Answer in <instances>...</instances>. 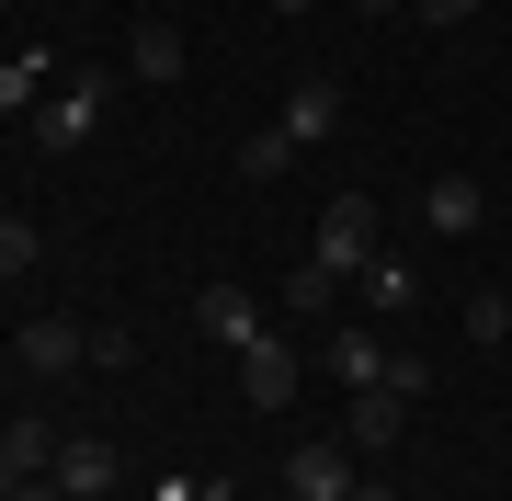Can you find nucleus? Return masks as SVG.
Returning a JSON list of instances; mask_svg holds the SVG:
<instances>
[{"mask_svg": "<svg viewBox=\"0 0 512 501\" xmlns=\"http://www.w3.org/2000/svg\"><path fill=\"white\" fill-rule=\"evenodd\" d=\"M103 103H114V80H103V69H80V80H57V92L35 103V149H46V160H69L80 137L103 126Z\"/></svg>", "mask_w": 512, "mask_h": 501, "instance_id": "1", "label": "nucleus"}, {"mask_svg": "<svg viewBox=\"0 0 512 501\" xmlns=\"http://www.w3.org/2000/svg\"><path fill=\"white\" fill-rule=\"evenodd\" d=\"M308 262H330V274H365V262H376V205H365V194H330Z\"/></svg>", "mask_w": 512, "mask_h": 501, "instance_id": "2", "label": "nucleus"}, {"mask_svg": "<svg viewBox=\"0 0 512 501\" xmlns=\"http://www.w3.org/2000/svg\"><path fill=\"white\" fill-rule=\"evenodd\" d=\"M239 399H251V410H285L296 399V342H274V331L239 342Z\"/></svg>", "mask_w": 512, "mask_h": 501, "instance_id": "3", "label": "nucleus"}, {"mask_svg": "<svg viewBox=\"0 0 512 501\" xmlns=\"http://www.w3.org/2000/svg\"><path fill=\"white\" fill-rule=\"evenodd\" d=\"M285 501H353V445H342V433L285 456Z\"/></svg>", "mask_w": 512, "mask_h": 501, "instance_id": "4", "label": "nucleus"}, {"mask_svg": "<svg viewBox=\"0 0 512 501\" xmlns=\"http://www.w3.org/2000/svg\"><path fill=\"white\" fill-rule=\"evenodd\" d=\"M69 501H114V445L103 433H57V467H46Z\"/></svg>", "mask_w": 512, "mask_h": 501, "instance_id": "5", "label": "nucleus"}, {"mask_svg": "<svg viewBox=\"0 0 512 501\" xmlns=\"http://www.w3.org/2000/svg\"><path fill=\"white\" fill-rule=\"evenodd\" d=\"M421 217H433V240H478V217H490V194H478L467 171H433V183H421Z\"/></svg>", "mask_w": 512, "mask_h": 501, "instance_id": "6", "label": "nucleus"}, {"mask_svg": "<svg viewBox=\"0 0 512 501\" xmlns=\"http://www.w3.org/2000/svg\"><path fill=\"white\" fill-rule=\"evenodd\" d=\"M23 376H80V365H92V331H69V319H23Z\"/></svg>", "mask_w": 512, "mask_h": 501, "instance_id": "7", "label": "nucleus"}, {"mask_svg": "<svg viewBox=\"0 0 512 501\" xmlns=\"http://www.w3.org/2000/svg\"><path fill=\"white\" fill-rule=\"evenodd\" d=\"M421 399H399V388H353V410H342V445L353 456H376V445H399V422H410Z\"/></svg>", "mask_w": 512, "mask_h": 501, "instance_id": "8", "label": "nucleus"}, {"mask_svg": "<svg viewBox=\"0 0 512 501\" xmlns=\"http://www.w3.org/2000/svg\"><path fill=\"white\" fill-rule=\"evenodd\" d=\"M46 467H57V433L46 422H0V501H12L23 479H46Z\"/></svg>", "mask_w": 512, "mask_h": 501, "instance_id": "9", "label": "nucleus"}, {"mask_svg": "<svg viewBox=\"0 0 512 501\" xmlns=\"http://www.w3.org/2000/svg\"><path fill=\"white\" fill-rule=\"evenodd\" d=\"M330 126H342V80H296V92H285V137H296V149H319Z\"/></svg>", "mask_w": 512, "mask_h": 501, "instance_id": "10", "label": "nucleus"}, {"mask_svg": "<svg viewBox=\"0 0 512 501\" xmlns=\"http://www.w3.org/2000/svg\"><path fill=\"white\" fill-rule=\"evenodd\" d=\"M194 319H205V331H217V342L239 353V342L262 331V297H251V285H205V297H194Z\"/></svg>", "mask_w": 512, "mask_h": 501, "instance_id": "11", "label": "nucleus"}, {"mask_svg": "<svg viewBox=\"0 0 512 501\" xmlns=\"http://www.w3.org/2000/svg\"><path fill=\"white\" fill-rule=\"evenodd\" d=\"M46 69H57L46 46H12V57H0V114H35L46 103Z\"/></svg>", "mask_w": 512, "mask_h": 501, "instance_id": "12", "label": "nucleus"}, {"mask_svg": "<svg viewBox=\"0 0 512 501\" xmlns=\"http://www.w3.org/2000/svg\"><path fill=\"white\" fill-rule=\"evenodd\" d=\"M330 376L342 388H387V342L376 331H330Z\"/></svg>", "mask_w": 512, "mask_h": 501, "instance_id": "13", "label": "nucleus"}, {"mask_svg": "<svg viewBox=\"0 0 512 501\" xmlns=\"http://www.w3.org/2000/svg\"><path fill=\"white\" fill-rule=\"evenodd\" d=\"M126 69H148V80H183V23H137Z\"/></svg>", "mask_w": 512, "mask_h": 501, "instance_id": "14", "label": "nucleus"}, {"mask_svg": "<svg viewBox=\"0 0 512 501\" xmlns=\"http://www.w3.org/2000/svg\"><path fill=\"white\" fill-rule=\"evenodd\" d=\"M285 171H296V137H285V126L239 137V183H285Z\"/></svg>", "mask_w": 512, "mask_h": 501, "instance_id": "15", "label": "nucleus"}, {"mask_svg": "<svg viewBox=\"0 0 512 501\" xmlns=\"http://www.w3.org/2000/svg\"><path fill=\"white\" fill-rule=\"evenodd\" d=\"M330 285H342L330 262H296V274H285V308H296V319H319V308H330Z\"/></svg>", "mask_w": 512, "mask_h": 501, "instance_id": "16", "label": "nucleus"}, {"mask_svg": "<svg viewBox=\"0 0 512 501\" xmlns=\"http://www.w3.org/2000/svg\"><path fill=\"white\" fill-rule=\"evenodd\" d=\"M467 342H512V297H501V285L467 297Z\"/></svg>", "mask_w": 512, "mask_h": 501, "instance_id": "17", "label": "nucleus"}, {"mask_svg": "<svg viewBox=\"0 0 512 501\" xmlns=\"http://www.w3.org/2000/svg\"><path fill=\"white\" fill-rule=\"evenodd\" d=\"M35 251H46L35 228H23V217H0V285H12V274H35Z\"/></svg>", "mask_w": 512, "mask_h": 501, "instance_id": "18", "label": "nucleus"}, {"mask_svg": "<svg viewBox=\"0 0 512 501\" xmlns=\"http://www.w3.org/2000/svg\"><path fill=\"white\" fill-rule=\"evenodd\" d=\"M365 297L376 308H410V262H365Z\"/></svg>", "mask_w": 512, "mask_h": 501, "instance_id": "19", "label": "nucleus"}, {"mask_svg": "<svg viewBox=\"0 0 512 501\" xmlns=\"http://www.w3.org/2000/svg\"><path fill=\"white\" fill-rule=\"evenodd\" d=\"M478 12V0H421V23H467Z\"/></svg>", "mask_w": 512, "mask_h": 501, "instance_id": "20", "label": "nucleus"}, {"mask_svg": "<svg viewBox=\"0 0 512 501\" xmlns=\"http://www.w3.org/2000/svg\"><path fill=\"white\" fill-rule=\"evenodd\" d=\"M12 501H69V490H57V479H23V490H12Z\"/></svg>", "mask_w": 512, "mask_h": 501, "instance_id": "21", "label": "nucleus"}, {"mask_svg": "<svg viewBox=\"0 0 512 501\" xmlns=\"http://www.w3.org/2000/svg\"><path fill=\"white\" fill-rule=\"evenodd\" d=\"M353 501H399V490H387V479H353Z\"/></svg>", "mask_w": 512, "mask_h": 501, "instance_id": "22", "label": "nucleus"}, {"mask_svg": "<svg viewBox=\"0 0 512 501\" xmlns=\"http://www.w3.org/2000/svg\"><path fill=\"white\" fill-rule=\"evenodd\" d=\"M274 12H319V0H274Z\"/></svg>", "mask_w": 512, "mask_h": 501, "instance_id": "23", "label": "nucleus"}]
</instances>
